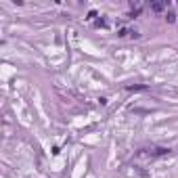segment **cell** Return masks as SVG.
Segmentation results:
<instances>
[{
	"mask_svg": "<svg viewBox=\"0 0 178 178\" xmlns=\"http://www.w3.org/2000/svg\"><path fill=\"white\" fill-rule=\"evenodd\" d=\"M126 90H147V86H126Z\"/></svg>",
	"mask_w": 178,
	"mask_h": 178,
	"instance_id": "cell-4",
	"label": "cell"
},
{
	"mask_svg": "<svg viewBox=\"0 0 178 178\" xmlns=\"http://www.w3.org/2000/svg\"><path fill=\"white\" fill-rule=\"evenodd\" d=\"M168 6H170L168 2H151V4H149V9L153 13H161V11H166Z\"/></svg>",
	"mask_w": 178,
	"mask_h": 178,
	"instance_id": "cell-1",
	"label": "cell"
},
{
	"mask_svg": "<svg viewBox=\"0 0 178 178\" xmlns=\"http://www.w3.org/2000/svg\"><path fill=\"white\" fill-rule=\"evenodd\" d=\"M119 38H124V36H132V38H138V32H134V29H128V27H122L118 32Z\"/></svg>",
	"mask_w": 178,
	"mask_h": 178,
	"instance_id": "cell-2",
	"label": "cell"
},
{
	"mask_svg": "<svg viewBox=\"0 0 178 178\" xmlns=\"http://www.w3.org/2000/svg\"><path fill=\"white\" fill-rule=\"evenodd\" d=\"M166 21H168V23H174V21H176V15H174L172 11H168L166 13Z\"/></svg>",
	"mask_w": 178,
	"mask_h": 178,
	"instance_id": "cell-3",
	"label": "cell"
}]
</instances>
